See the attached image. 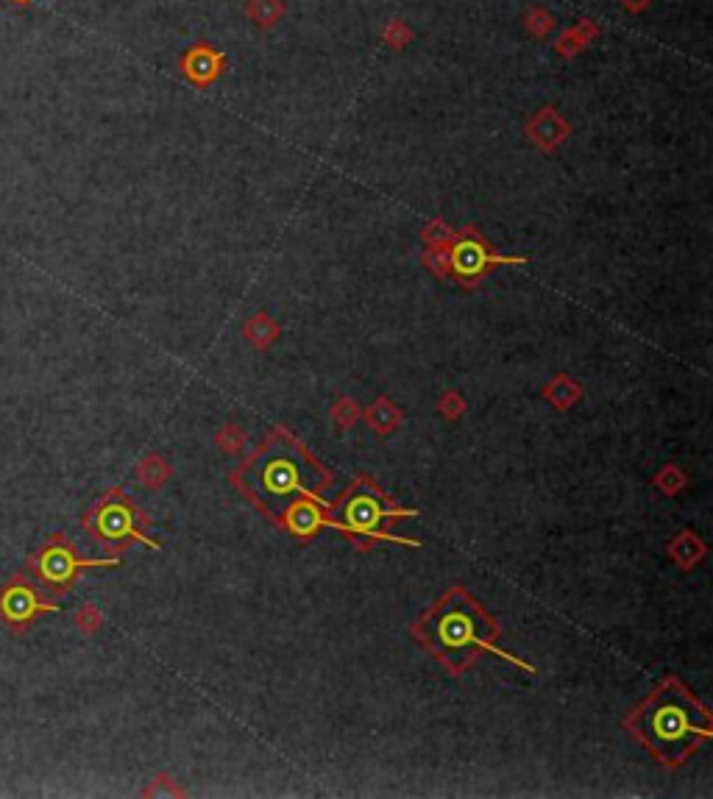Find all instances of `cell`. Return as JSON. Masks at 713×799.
I'll use <instances>...</instances> for the list:
<instances>
[{
    "label": "cell",
    "instance_id": "obj_8",
    "mask_svg": "<svg viewBox=\"0 0 713 799\" xmlns=\"http://www.w3.org/2000/svg\"><path fill=\"white\" fill-rule=\"evenodd\" d=\"M324 507L326 504L312 502V499H301V502L293 504L285 513L287 529L293 535H299V538H310V535H315L326 524Z\"/></svg>",
    "mask_w": 713,
    "mask_h": 799
},
{
    "label": "cell",
    "instance_id": "obj_3",
    "mask_svg": "<svg viewBox=\"0 0 713 799\" xmlns=\"http://www.w3.org/2000/svg\"><path fill=\"white\" fill-rule=\"evenodd\" d=\"M415 635L421 638V644L427 646L435 658L446 663L452 671H463L480 652H488V649L502 655L505 660L519 663L513 655H507L496 646V635H499L496 621L463 588H454L443 599H438V605L415 624ZM519 666H524V663H519Z\"/></svg>",
    "mask_w": 713,
    "mask_h": 799
},
{
    "label": "cell",
    "instance_id": "obj_1",
    "mask_svg": "<svg viewBox=\"0 0 713 799\" xmlns=\"http://www.w3.org/2000/svg\"><path fill=\"white\" fill-rule=\"evenodd\" d=\"M234 482L265 513L282 518L301 499L326 504L329 474L299 440L279 429L234 474Z\"/></svg>",
    "mask_w": 713,
    "mask_h": 799
},
{
    "label": "cell",
    "instance_id": "obj_4",
    "mask_svg": "<svg viewBox=\"0 0 713 799\" xmlns=\"http://www.w3.org/2000/svg\"><path fill=\"white\" fill-rule=\"evenodd\" d=\"M399 516H413V510H399V507L382 493V488H376L374 482L357 479V482L343 493V499L338 502V507L332 510L329 524H335L340 532L349 535L351 541H357L360 546H365V543L371 541L390 538L388 535L390 521Z\"/></svg>",
    "mask_w": 713,
    "mask_h": 799
},
{
    "label": "cell",
    "instance_id": "obj_11",
    "mask_svg": "<svg viewBox=\"0 0 713 799\" xmlns=\"http://www.w3.org/2000/svg\"><path fill=\"white\" fill-rule=\"evenodd\" d=\"M14 6H31V3H34V0H12Z\"/></svg>",
    "mask_w": 713,
    "mask_h": 799
},
{
    "label": "cell",
    "instance_id": "obj_10",
    "mask_svg": "<svg viewBox=\"0 0 713 799\" xmlns=\"http://www.w3.org/2000/svg\"><path fill=\"white\" fill-rule=\"evenodd\" d=\"M76 627L84 632L98 630V627H101V616H98V610H95L92 605L81 607V610L76 613Z\"/></svg>",
    "mask_w": 713,
    "mask_h": 799
},
{
    "label": "cell",
    "instance_id": "obj_5",
    "mask_svg": "<svg viewBox=\"0 0 713 799\" xmlns=\"http://www.w3.org/2000/svg\"><path fill=\"white\" fill-rule=\"evenodd\" d=\"M81 524L92 535V541L101 543L109 555H120L134 541L159 549V543L145 535V516L140 513V507L120 488H112L92 504L81 518Z\"/></svg>",
    "mask_w": 713,
    "mask_h": 799
},
{
    "label": "cell",
    "instance_id": "obj_2",
    "mask_svg": "<svg viewBox=\"0 0 713 799\" xmlns=\"http://www.w3.org/2000/svg\"><path fill=\"white\" fill-rule=\"evenodd\" d=\"M627 727L666 766H680L702 741L711 738V716L697 696L677 680H666L630 716Z\"/></svg>",
    "mask_w": 713,
    "mask_h": 799
},
{
    "label": "cell",
    "instance_id": "obj_9",
    "mask_svg": "<svg viewBox=\"0 0 713 799\" xmlns=\"http://www.w3.org/2000/svg\"><path fill=\"white\" fill-rule=\"evenodd\" d=\"M488 265H491V257H488V251H485V245L482 243L460 240V243L452 248V268L454 273H460L463 279L480 276Z\"/></svg>",
    "mask_w": 713,
    "mask_h": 799
},
{
    "label": "cell",
    "instance_id": "obj_6",
    "mask_svg": "<svg viewBox=\"0 0 713 799\" xmlns=\"http://www.w3.org/2000/svg\"><path fill=\"white\" fill-rule=\"evenodd\" d=\"M120 557H81L78 549L73 546V541L56 532L48 541L39 546L34 555L28 557L26 568L37 577V582L42 585V591H48L51 596H65L73 588L78 571L81 568L92 566H117Z\"/></svg>",
    "mask_w": 713,
    "mask_h": 799
},
{
    "label": "cell",
    "instance_id": "obj_7",
    "mask_svg": "<svg viewBox=\"0 0 713 799\" xmlns=\"http://www.w3.org/2000/svg\"><path fill=\"white\" fill-rule=\"evenodd\" d=\"M56 610H59V605L51 602L23 574H17L14 580H9L0 588V624L6 630L17 632V635H23L37 621V616H42V613H56Z\"/></svg>",
    "mask_w": 713,
    "mask_h": 799
}]
</instances>
